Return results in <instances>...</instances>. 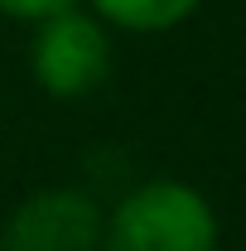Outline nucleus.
Instances as JSON below:
<instances>
[{"label":"nucleus","mask_w":246,"mask_h":251,"mask_svg":"<svg viewBox=\"0 0 246 251\" xmlns=\"http://www.w3.org/2000/svg\"><path fill=\"white\" fill-rule=\"evenodd\" d=\"M101 251H217V218L198 188L154 179L125 193L106 218Z\"/></svg>","instance_id":"obj_1"},{"label":"nucleus","mask_w":246,"mask_h":251,"mask_svg":"<svg viewBox=\"0 0 246 251\" xmlns=\"http://www.w3.org/2000/svg\"><path fill=\"white\" fill-rule=\"evenodd\" d=\"M34 77L53 97H87L111 73V39L97 15H82L77 5L39 20L34 34Z\"/></svg>","instance_id":"obj_2"},{"label":"nucleus","mask_w":246,"mask_h":251,"mask_svg":"<svg viewBox=\"0 0 246 251\" xmlns=\"http://www.w3.org/2000/svg\"><path fill=\"white\" fill-rule=\"evenodd\" d=\"M101 208L77 188H44L25 198L5 232L0 251H101Z\"/></svg>","instance_id":"obj_3"},{"label":"nucleus","mask_w":246,"mask_h":251,"mask_svg":"<svg viewBox=\"0 0 246 251\" xmlns=\"http://www.w3.org/2000/svg\"><path fill=\"white\" fill-rule=\"evenodd\" d=\"M203 0H92V10L101 15V25H116L130 34H159L184 25Z\"/></svg>","instance_id":"obj_4"},{"label":"nucleus","mask_w":246,"mask_h":251,"mask_svg":"<svg viewBox=\"0 0 246 251\" xmlns=\"http://www.w3.org/2000/svg\"><path fill=\"white\" fill-rule=\"evenodd\" d=\"M77 0H0V15L10 20H49L58 10H73Z\"/></svg>","instance_id":"obj_5"}]
</instances>
